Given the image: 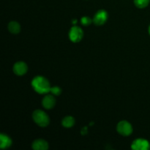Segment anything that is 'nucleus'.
<instances>
[{"label": "nucleus", "mask_w": 150, "mask_h": 150, "mask_svg": "<svg viewBox=\"0 0 150 150\" xmlns=\"http://www.w3.org/2000/svg\"><path fill=\"white\" fill-rule=\"evenodd\" d=\"M42 106L46 109H51L56 105V99L53 95H47L42 100Z\"/></svg>", "instance_id": "obj_8"}, {"label": "nucleus", "mask_w": 150, "mask_h": 150, "mask_svg": "<svg viewBox=\"0 0 150 150\" xmlns=\"http://www.w3.org/2000/svg\"><path fill=\"white\" fill-rule=\"evenodd\" d=\"M83 32L79 26H73L69 32V38L73 42H79L82 40Z\"/></svg>", "instance_id": "obj_4"}, {"label": "nucleus", "mask_w": 150, "mask_h": 150, "mask_svg": "<svg viewBox=\"0 0 150 150\" xmlns=\"http://www.w3.org/2000/svg\"><path fill=\"white\" fill-rule=\"evenodd\" d=\"M131 148L134 150H149L150 144L144 139H137L132 143Z\"/></svg>", "instance_id": "obj_6"}, {"label": "nucleus", "mask_w": 150, "mask_h": 150, "mask_svg": "<svg viewBox=\"0 0 150 150\" xmlns=\"http://www.w3.org/2000/svg\"><path fill=\"white\" fill-rule=\"evenodd\" d=\"M32 147L34 150H47L48 149V143L44 139H38L34 141Z\"/></svg>", "instance_id": "obj_9"}, {"label": "nucleus", "mask_w": 150, "mask_h": 150, "mask_svg": "<svg viewBox=\"0 0 150 150\" xmlns=\"http://www.w3.org/2000/svg\"><path fill=\"white\" fill-rule=\"evenodd\" d=\"M108 19V13L104 10H100L95 13L93 18V22L97 26L103 25Z\"/></svg>", "instance_id": "obj_5"}, {"label": "nucleus", "mask_w": 150, "mask_h": 150, "mask_svg": "<svg viewBox=\"0 0 150 150\" xmlns=\"http://www.w3.org/2000/svg\"><path fill=\"white\" fill-rule=\"evenodd\" d=\"M50 92L53 94L54 95H59L60 94L62 93V89L61 88L59 87V86H53V87L51 88V91Z\"/></svg>", "instance_id": "obj_15"}, {"label": "nucleus", "mask_w": 150, "mask_h": 150, "mask_svg": "<svg viewBox=\"0 0 150 150\" xmlns=\"http://www.w3.org/2000/svg\"><path fill=\"white\" fill-rule=\"evenodd\" d=\"M32 86L34 90L40 95L50 92L51 88L48 79L43 76H36L34 78L32 81Z\"/></svg>", "instance_id": "obj_1"}, {"label": "nucleus", "mask_w": 150, "mask_h": 150, "mask_svg": "<svg viewBox=\"0 0 150 150\" xmlns=\"http://www.w3.org/2000/svg\"><path fill=\"white\" fill-rule=\"evenodd\" d=\"M8 30L10 33L17 35L21 32V26L17 21H10L8 24Z\"/></svg>", "instance_id": "obj_11"}, {"label": "nucleus", "mask_w": 150, "mask_h": 150, "mask_svg": "<svg viewBox=\"0 0 150 150\" xmlns=\"http://www.w3.org/2000/svg\"><path fill=\"white\" fill-rule=\"evenodd\" d=\"M117 132L123 136H128L133 133V127L126 120H122L118 123L117 126Z\"/></svg>", "instance_id": "obj_3"}, {"label": "nucleus", "mask_w": 150, "mask_h": 150, "mask_svg": "<svg viewBox=\"0 0 150 150\" xmlns=\"http://www.w3.org/2000/svg\"><path fill=\"white\" fill-rule=\"evenodd\" d=\"M77 23V20H74V21H73V23Z\"/></svg>", "instance_id": "obj_16"}, {"label": "nucleus", "mask_w": 150, "mask_h": 150, "mask_svg": "<svg viewBox=\"0 0 150 150\" xmlns=\"http://www.w3.org/2000/svg\"><path fill=\"white\" fill-rule=\"evenodd\" d=\"M28 66L24 62H17L13 66V72L16 76H23L26 74Z\"/></svg>", "instance_id": "obj_7"}, {"label": "nucleus", "mask_w": 150, "mask_h": 150, "mask_svg": "<svg viewBox=\"0 0 150 150\" xmlns=\"http://www.w3.org/2000/svg\"><path fill=\"white\" fill-rule=\"evenodd\" d=\"M92 21H93V20H92L90 18L87 17V16H84V17L81 18V23L83 26H85L90 25Z\"/></svg>", "instance_id": "obj_14"}, {"label": "nucleus", "mask_w": 150, "mask_h": 150, "mask_svg": "<svg viewBox=\"0 0 150 150\" xmlns=\"http://www.w3.org/2000/svg\"><path fill=\"white\" fill-rule=\"evenodd\" d=\"M12 139L8 136L1 133L0 135V147L1 149H7L12 145Z\"/></svg>", "instance_id": "obj_10"}, {"label": "nucleus", "mask_w": 150, "mask_h": 150, "mask_svg": "<svg viewBox=\"0 0 150 150\" xmlns=\"http://www.w3.org/2000/svg\"><path fill=\"white\" fill-rule=\"evenodd\" d=\"M62 125L66 128H70L75 125V119L71 116H67L63 119L62 121Z\"/></svg>", "instance_id": "obj_12"}, {"label": "nucleus", "mask_w": 150, "mask_h": 150, "mask_svg": "<svg viewBox=\"0 0 150 150\" xmlns=\"http://www.w3.org/2000/svg\"><path fill=\"white\" fill-rule=\"evenodd\" d=\"M32 119L34 122L41 127H45L48 125L50 122V119L46 113L42 110H35L32 114Z\"/></svg>", "instance_id": "obj_2"}, {"label": "nucleus", "mask_w": 150, "mask_h": 150, "mask_svg": "<svg viewBox=\"0 0 150 150\" xmlns=\"http://www.w3.org/2000/svg\"><path fill=\"white\" fill-rule=\"evenodd\" d=\"M149 35H150V25H149Z\"/></svg>", "instance_id": "obj_17"}, {"label": "nucleus", "mask_w": 150, "mask_h": 150, "mask_svg": "<svg viewBox=\"0 0 150 150\" xmlns=\"http://www.w3.org/2000/svg\"><path fill=\"white\" fill-rule=\"evenodd\" d=\"M150 0H134V4L139 8H145L149 4Z\"/></svg>", "instance_id": "obj_13"}]
</instances>
